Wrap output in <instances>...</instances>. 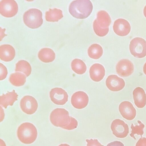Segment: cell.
I'll use <instances>...</instances> for the list:
<instances>
[{
	"instance_id": "e0dca14e",
	"label": "cell",
	"mask_w": 146,
	"mask_h": 146,
	"mask_svg": "<svg viewBox=\"0 0 146 146\" xmlns=\"http://www.w3.org/2000/svg\"><path fill=\"white\" fill-rule=\"evenodd\" d=\"M15 50L11 45L4 44L0 46V58L5 62H9L12 60L15 57Z\"/></svg>"
},
{
	"instance_id": "4fadbf2b",
	"label": "cell",
	"mask_w": 146,
	"mask_h": 146,
	"mask_svg": "<svg viewBox=\"0 0 146 146\" xmlns=\"http://www.w3.org/2000/svg\"><path fill=\"white\" fill-rule=\"evenodd\" d=\"M106 85L110 90L117 92L122 90L125 86V83L122 78L117 75H111L106 79Z\"/></svg>"
},
{
	"instance_id": "83f0119b",
	"label": "cell",
	"mask_w": 146,
	"mask_h": 146,
	"mask_svg": "<svg viewBox=\"0 0 146 146\" xmlns=\"http://www.w3.org/2000/svg\"><path fill=\"white\" fill-rule=\"evenodd\" d=\"M86 141L87 143L86 146H104L96 139H86Z\"/></svg>"
},
{
	"instance_id": "30bf717a",
	"label": "cell",
	"mask_w": 146,
	"mask_h": 146,
	"mask_svg": "<svg viewBox=\"0 0 146 146\" xmlns=\"http://www.w3.org/2000/svg\"><path fill=\"white\" fill-rule=\"evenodd\" d=\"M51 100L54 104L63 105L68 101V95L66 92L60 88L52 89L49 93Z\"/></svg>"
},
{
	"instance_id": "4316f807",
	"label": "cell",
	"mask_w": 146,
	"mask_h": 146,
	"mask_svg": "<svg viewBox=\"0 0 146 146\" xmlns=\"http://www.w3.org/2000/svg\"><path fill=\"white\" fill-rule=\"evenodd\" d=\"M0 80H1L6 78L8 72L6 67L1 63H0Z\"/></svg>"
},
{
	"instance_id": "603a6c76",
	"label": "cell",
	"mask_w": 146,
	"mask_h": 146,
	"mask_svg": "<svg viewBox=\"0 0 146 146\" xmlns=\"http://www.w3.org/2000/svg\"><path fill=\"white\" fill-rule=\"evenodd\" d=\"M71 67L72 70L76 73L82 74L84 73L87 70V67L84 62L79 59H75L72 62Z\"/></svg>"
},
{
	"instance_id": "cb8c5ba5",
	"label": "cell",
	"mask_w": 146,
	"mask_h": 146,
	"mask_svg": "<svg viewBox=\"0 0 146 146\" xmlns=\"http://www.w3.org/2000/svg\"><path fill=\"white\" fill-rule=\"evenodd\" d=\"M88 52V56L90 58L97 59L102 56L103 53V50L100 45L94 44L89 47Z\"/></svg>"
},
{
	"instance_id": "d4e9b609",
	"label": "cell",
	"mask_w": 146,
	"mask_h": 146,
	"mask_svg": "<svg viewBox=\"0 0 146 146\" xmlns=\"http://www.w3.org/2000/svg\"><path fill=\"white\" fill-rule=\"evenodd\" d=\"M31 70L30 64L25 60H20L16 64L15 71L21 72L25 74L27 77L30 75Z\"/></svg>"
},
{
	"instance_id": "9c48e42d",
	"label": "cell",
	"mask_w": 146,
	"mask_h": 146,
	"mask_svg": "<svg viewBox=\"0 0 146 146\" xmlns=\"http://www.w3.org/2000/svg\"><path fill=\"white\" fill-rule=\"evenodd\" d=\"M111 128L113 133L118 138L125 137L129 132L128 125L123 121L119 119H115L112 121Z\"/></svg>"
},
{
	"instance_id": "5bb4252c",
	"label": "cell",
	"mask_w": 146,
	"mask_h": 146,
	"mask_svg": "<svg viewBox=\"0 0 146 146\" xmlns=\"http://www.w3.org/2000/svg\"><path fill=\"white\" fill-rule=\"evenodd\" d=\"M119 108L121 114L125 119L131 120L135 117L136 110L130 102L127 101L123 102L119 104Z\"/></svg>"
},
{
	"instance_id": "4dcf8cb0",
	"label": "cell",
	"mask_w": 146,
	"mask_h": 146,
	"mask_svg": "<svg viewBox=\"0 0 146 146\" xmlns=\"http://www.w3.org/2000/svg\"><path fill=\"white\" fill-rule=\"evenodd\" d=\"M143 71L144 73L146 75V62L145 64L144 65Z\"/></svg>"
},
{
	"instance_id": "5b68a950",
	"label": "cell",
	"mask_w": 146,
	"mask_h": 146,
	"mask_svg": "<svg viewBox=\"0 0 146 146\" xmlns=\"http://www.w3.org/2000/svg\"><path fill=\"white\" fill-rule=\"evenodd\" d=\"M23 20L25 24L29 28H38L43 23L42 12L37 9H30L24 13Z\"/></svg>"
},
{
	"instance_id": "ac0fdd59",
	"label": "cell",
	"mask_w": 146,
	"mask_h": 146,
	"mask_svg": "<svg viewBox=\"0 0 146 146\" xmlns=\"http://www.w3.org/2000/svg\"><path fill=\"white\" fill-rule=\"evenodd\" d=\"M135 105L139 108H143L146 104V94L144 90L140 87H137L133 93Z\"/></svg>"
},
{
	"instance_id": "7c38bea8",
	"label": "cell",
	"mask_w": 146,
	"mask_h": 146,
	"mask_svg": "<svg viewBox=\"0 0 146 146\" xmlns=\"http://www.w3.org/2000/svg\"><path fill=\"white\" fill-rule=\"evenodd\" d=\"M89 98L84 92L79 91L74 93L71 98V103L73 106L77 109H82L87 105Z\"/></svg>"
},
{
	"instance_id": "d6a6232c",
	"label": "cell",
	"mask_w": 146,
	"mask_h": 146,
	"mask_svg": "<svg viewBox=\"0 0 146 146\" xmlns=\"http://www.w3.org/2000/svg\"><path fill=\"white\" fill-rule=\"evenodd\" d=\"M58 146H70L69 145L66 144H62Z\"/></svg>"
},
{
	"instance_id": "3957f363",
	"label": "cell",
	"mask_w": 146,
	"mask_h": 146,
	"mask_svg": "<svg viewBox=\"0 0 146 146\" xmlns=\"http://www.w3.org/2000/svg\"><path fill=\"white\" fill-rule=\"evenodd\" d=\"M111 22L110 17L107 12L103 10L98 11L96 19L93 23V29L95 33L100 37L106 36L109 32V27Z\"/></svg>"
},
{
	"instance_id": "9a60e30c",
	"label": "cell",
	"mask_w": 146,
	"mask_h": 146,
	"mask_svg": "<svg viewBox=\"0 0 146 146\" xmlns=\"http://www.w3.org/2000/svg\"><path fill=\"white\" fill-rule=\"evenodd\" d=\"M113 30L117 35L120 36L127 35L131 30V26L129 22L122 19L115 21L113 26Z\"/></svg>"
},
{
	"instance_id": "ba28073f",
	"label": "cell",
	"mask_w": 146,
	"mask_h": 146,
	"mask_svg": "<svg viewBox=\"0 0 146 146\" xmlns=\"http://www.w3.org/2000/svg\"><path fill=\"white\" fill-rule=\"evenodd\" d=\"M20 106L22 111L29 115L34 113L37 110V101L33 97L29 95L24 96L20 102Z\"/></svg>"
},
{
	"instance_id": "277c9868",
	"label": "cell",
	"mask_w": 146,
	"mask_h": 146,
	"mask_svg": "<svg viewBox=\"0 0 146 146\" xmlns=\"http://www.w3.org/2000/svg\"><path fill=\"white\" fill-rule=\"evenodd\" d=\"M37 135L36 128L32 123H24L18 127L17 135L19 140L25 144H30L36 140Z\"/></svg>"
},
{
	"instance_id": "7a4b0ae2",
	"label": "cell",
	"mask_w": 146,
	"mask_h": 146,
	"mask_svg": "<svg viewBox=\"0 0 146 146\" xmlns=\"http://www.w3.org/2000/svg\"><path fill=\"white\" fill-rule=\"evenodd\" d=\"M92 9V4L89 0L74 1L70 3L69 7L70 14L78 19H84L88 17Z\"/></svg>"
},
{
	"instance_id": "f1b7e54d",
	"label": "cell",
	"mask_w": 146,
	"mask_h": 146,
	"mask_svg": "<svg viewBox=\"0 0 146 146\" xmlns=\"http://www.w3.org/2000/svg\"><path fill=\"white\" fill-rule=\"evenodd\" d=\"M136 146H146V138H140L137 143Z\"/></svg>"
},
{
	"instance_id": "52a82bcc",
	"label": "cell",
	"mask_w": 146,
	"mask_h": 146,
	"mask_svg": "<svg viewBox=\"0 0 146 146\" xmlns=\"http://www.w3.org/2000/svg\"><path fill=\"white\" fill-rule=\"evenodd\" d=\"M18 6L17 2L14 0H3L0 2V13L3 16L11 17L17 13Z\"/></svg>"
},
{
	"instance_id": "1f68e13d",
	"label": "cell",
	"mask_w": 146,
	"mask_h": 146,
	"mask_svg": "<svg viewBox=\"0 0 146 146\" xmlns=\"http://www.w3.org/2000/svg\"><path fill=\"white\" fill-rule=\"evenodd\" d=\"M143 13L145 16L146 17V5L145 7L143 9Z\"/></svg>"
},
{
	"instance_id": "484cf974",
	"label": "cell",
	"mask_w": 146,
	"mask_h": 146,
	"mask_svg": "<svg viewBox=\"0 0 146 146\" xmlns=\"http://www.w3.org/2000/svg\"><path fill=\"white\" fill-rule=\"evenodd\" d=\"M139 125L134 126L133 124H131V133L130 136L136 139L134 135L137 134L142 136L143 134V129L145 127V125L139 120L137 121Z\"/></svg>"
},
{
	"instance_id": "d6986e66",
	"label": "cell",
	"mask_w": 146,
	"mask_h": 146,
	"mask_svg": "<svg viewBox=\"0 0 146 146\" xmlns=\"http://www.w3.org/2000/svg\"><path fill=\"white\" fill-rule=\"evenodd\" d=\"M18 95L14 90L12 92L3 94L0 97V104L6 108L9 106H12L17 100Z\"/></svg>"
},
{
	"instance_id": "7402d4cb",
	"label": "cell",
	"mask_w": 146,
	"mask_h": 146,
	"mask_svg": "<svg viewBox=\"0 0 146 146\" xmlns=\"http://www.w3.org/2000/svg\"><path fill=\"white\" fill-rule=\"evenodd\" d=\"M26 77L24 74L16 72L11 74L9 78L10 82L15 86H20L24 85L26 81Z\"/></svg>"
},
{
	"instance_id": "8fae6325",
	"label": "cell",
	"mask_w": 146,
	"mask_h": 146,
	"mask_svg": "<svg viewBox=\"0 0 146 146\" xmlns=\"http://www.w3.org/2000/svg\"><path fill=\"white\" fill-rule=\"evenodd\" d=\"M116 71L119 76L122 77L128 76L134 71V67L132 63L127 59L120 60L116 67Z\"/></svg>"
},
{
	"instance_id": "2e32d148",
	"label": "cell",
	"mask_w": 146,
	"mask_h": 146,
	"mask_svg": "<svg viewBox=\"0 0 146 146\" xmlns=\"http://www.w3.org/2000/svg\"><path fill=\"white\" fill-rule=\"evenodd\" d=\"M89 73L92 80L95 82H99L103 79L105 75V69L102 64L95 63L90 67Z\"/></svg>"
},
{
	"instance_id": "44dd1931",
	"label": "cell",
	"mask_w": 146,
	"mask_h": 146,
	"mask_svg": "<svg viewBox=\"0 0 146 146\" xmlns=\"http://www.w3.org/2000/svg\"><path fill=\"white\" fill-rule=\"evenodd\" d=\"M63 17L61 10L56 8L49 9L45 13L46 20L49 22H57Z\"/></svg>"
},
{
	"instance_id": "6da1fadb",
	"label": "cell",
	"mask_w": 146,
	"mask_h": 146,
	"mask_svg": "<svg viewBox=\"0 0 146 146\" xmlns=\"http://www.w3.org/2000/svg\"><path fill=\"white\" fill-rule=\"evenodd\" d=\"M50 120L54 125L68 130L76 128L78 125L77 120L70 116L68 111L64 108L53 110L50 114Z\"/></svg>"
},
{
	"instance_id": "8992f818",
	"label": "cell",
	"mask_w": 146,
	"mask_h": 146,
	"mask_svg": "<svg viewBox=\"0 0 146 146\" xmlns=\"http://www.w3.org/2000/svg\"><path fill=\"white\" fill-rule=\"evenodd\" d=\"M129 48L131 54L135 57L141 58L146 56V41L141 38H133L130 42Z\"/></svg>"
},
{
	"instance_id": "ffe728a7",
	"label": "cell",
	"mask_w": 146,
	"mask_h": 146,
	"mask_svg": "<svg viewBox=\"0 0 146 146\" xmlns=\"http://www.w3.org/2000/svg\"><path fill=\"white\" fill-rule=\"evenodd\" d=\"M38 57L42 62L48 63L54 60L55 58V54L52 49L44 48L41 49L39 51Z\"/></svg>"
},
{
	"instance_id": "f546056e",
	"label": "cell",
	"mask_w": 146,
	"mask_h": 146,
	"mask_svg": "<svg viewBox=\"0 0 146 146\" xmlns=\"http://www.w3.org/2000/svg\"><path fill=\"white\" fill-rule=\"evenodd\" d=\"M107 146H124L123 144L121 142L115 141L109 143Z\"/></svg>"
}]
</instances>
